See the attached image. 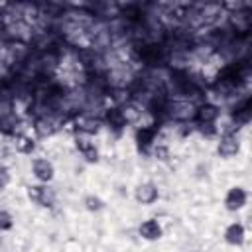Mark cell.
<instances>
[{"instance_id":"5","label":"cell","mask_w":252,"mask_h":252,"mask_svg":"<svg viewBox=\"0 0 252 252\" xmlns=\"http://www.w3.org/2000/svg\"><path fill=\"white\" fill-rule=\"evenodd\" d=\"M32 173H33V177L39 181V183H49L53 177H55V167H53V163L49 161V159H45V158H35L33 161H32Z\"/></svg>"},{"instance_id":"12","label":"cell","mask_w":252,"mask_h":252,"mask_svg":"<svg viewBox=\"0 0 252 252\" xmlns=\"http://www.w3.org/2000/svg\"><path fill=\"white\" fill-rule=\"evenodd\" d=\"M102 124H106L108 128H114V130H122L126 126V120L122 116V110L120 106H106L104 108V114H102Z\"/></svg>"},{"instance_id":"10","label":"cell","mask_w":252,"mask_h":252,"mask_svg":"<svg viewBox=\"0 0 252 252\" xmlns=\"http://www.w3.org/2000/svg\"><path fill=\"white\" fill-rule=\"evenodd\" d=\"M75 148L81 152V156H83L87 161H91V163L98 161V150H96L94 142H93L89 136H77V138H75Z\"/></svg>"},{"instance_id":"14","label":"cell","mask_w":252,"mask_h":252,"mask_svg":"<svg viewBox=\"0 0 252 252\" xmlns=\"http://www.w3.org/2000/svg\"><path fill=\"white\" fill-rule=\"evenodd\" d=\"M16 150L20 152V154H32L33 150H35V140L30 136V134H20L18 138H16Z\"/></svg>"},{"instance_id":"11","label":"cell","mask_w":252,"mask_h":252,"mask_svg":"<svg viewBox=\"0 0 252 252\" xmlns=\"http://www.w3.org/2000/svg\"><path fill=\"white\" fill-rule=\"evenodd\" d=\"M138 232H140V236H142L144 240H150V242L159 240V238L163 236V228H161L159 220H156V219H146V220L138 226Z\"/></svg>"},{"instance_id":"7","label":"cell","mask_w":252,"mask_h":252,"mask_svg":"<svg viewBox=\"0 0 252 252\" xmlns=\"http://www.w3.org/2000/svg\"><path fill=\"white\" fill-rule=\"evenodd\" d=\"M248 201V193L244 187H230L226 197H224V207L226 211H240Z\"/></svg>"},{"instance_id":"2","label":"cell","mask_w":252,"mask_h":252,"mask_svg":"<svg viewBox=\"0 0 252 252\" xmlns=\"http://www.w3.org/2000/svg\"><path fill=\"white\" fill-rule=\"evenodd\" d=\"M26 193H28V199L35 205L51 207L55 203V191L47 185H28Z\"/></svg>"},{"instance_id":"6","label":"cell","mask_w":252,"mask_h":252,"mask_svg":"<svg viewBox=\"0 0 252 252\" xmlns=\"http://www.w3.org/2000/svg\"><path fill=\"white\" fill-rule=\"evenodd\" d=\"M240 150V142H238V136L236 132H224L217 144V152L220 158H232L236 156Z\"/></svg>"},{"instance_id":"13","label":"cell","mask_w":252,"mask_h":252,"mask_svg":"<svg viewBox=\"0 0 252 252\" xmlns=\"http://www.w3.org/2000/svg\"><path fill=\"white\" fill-rule=\"evenodd\" d=\"M224 242L226 244H230V246H240L242 242H244V236H246V232H244V224L242 222H230L226 228H224Z\"/></svg>"},{"instance_id":"4","label":"cell","mask_w":252,"mask_h":252,"mask_svg":"<svg viewBox=\"0 0 252 252\" xmlns=\"http://www.w3.org/2000/svg\"><path fill=\"white\" fill-rule=\"evenodd\" d=\"M158 138V124H148V126H138L136 130V146L140 152H148L154 148Z\"/></svg>"},{"instance_id":"3","label":"cell","mask_w":252,"mask_h":252,"mask_svg":"<svg viewBox=\"0 0 252 252\" xmlns=\"http://www.w3.org/2000/svg\"><path fill=\"white\" fill-rule=\"evenodd\" d=\"M219 116H220V106L215 104V102L205 100V102H201V104L195 106V116H193V120H195L197 124H215V122L219 120Z\"/></svg>"},{"instance_id":"9","label":"cell","mask_w":252,"mask_h":252,"mask_svg":"<svg viewBox=\"0 0 252 252\" xmlns=\"http://www.w3.org/2000/svg\"><path fill=\"white\" fill-rule=\"evenodd\" d=\"M159 197V191L154 183H140L136 189H134V199L140 203V205H152L156 203Z\"/></svg>"},{"instance_id":"1","label":"cell","mask_w":252,"mask_h":252,"mask_svg":"<svg viewBox=\"0 0 252 252\" xmlns=\"http://www.w3.org/2000/svg\"><path fill=\"white\" fill-rule=\"evenodd\" d=\"M73 126L83 136H93V134H98L100 132L102 118L100 116H94L93 112H79L75 116V120H73Z\"/></svg>"},{"instance_id":"17","label":"cell","mask_w":252,"mask_h":252,"mask_svg":"<svg viewBox=\"0 0 252 252\" xmlns=\"http://www.w3.org/2000/svg\"><path fill=\"white\" fill-rule=\"evenodd\" d=\"M152 152H154V156L159 159V161H167L169 158H171V152H169V146H165V144H154V148H152Z\"/></svg>"},{"instance_id":"16","label":"cell","mask_w":252,"mask_h":252,"mask_svg":"<svg viewBox=\"0 0 252 252\" xmlns=\"http://www.w3.org/2000/svg\"><path fill=\"white\" fill-rule=\"evenodd\" d=\"M12 228H14V217L8 211L0 209V232H8Z\"/></svg>"},{"instance_id":"8","label":"cell","mask_w":252,"mask_h":252,"mask_svg":"<svg viewBox=\"0 0 252 252\" xmlns=\"http://www.w3.org/2000/svg\"><path fill=\"white\" fill-rule=\"evenodd\" d=\"M33 130L39 138H47L59 130V120L55 116H37L33 120Z\"/></svg>"},{"instance_id":"18","label":"cell","mask_w":252,"mask_h":252,"mask_svg":"<svg viewBox=\"0 0 252 252\" xmlns=\"http://www.w3.org/2000/svg\"><path fill=\"white\" fill-rule=\"evenodd\" d=\"M12 181V175H10V169L6 165H0V189H6Z\"/></svg>"},{"instance_id":"15","label":"cell","mask_w":252,"mask_h":252,"mask_svg":"<svg viewBox=\"0 0 252 252\" xmlns=\"http://www.w3.org/2000/svg\"><path fill=\"white\" fill-rule=\"evenodd\" d=\"M83 205H85L87 211H93V213H98V211L104 209V201L100 197H96V195H87L83 199Z\"/></svg>"}]
</instances>
